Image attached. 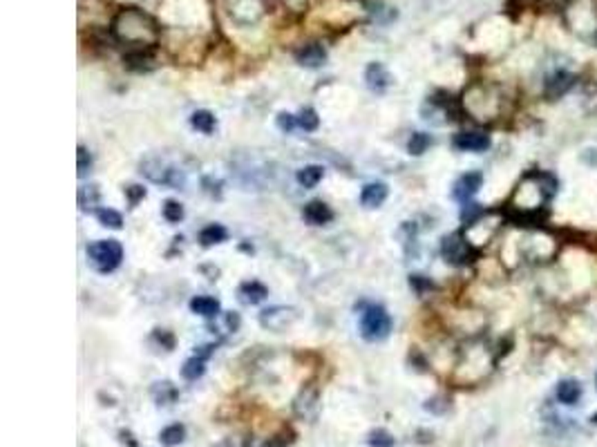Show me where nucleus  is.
<instances>
[{
    "label": "nucleus",
    "instance_id": "13",
    "mask_svg": "<svg viewBox=\"0 0 597 447\" xmlns=\"http://www.w3.org/2000/svg\"><path fill=\"white\" fill-rule=\"evenodd\" d=\"M365 81H367V85H369L372 90L383 92L387 85L392 83V76H390V72L385 70L383 63H372V65L367 68V72H365Z\"/></svg>",
    "mask_w": 597,
    "mask_h": 447
},
{
    "label": "nucleus",
    "instance_id": "12",
    "mask_svg": "<svg viewBox=\"0 0 597 447\" xmlns=\"http://www.w3.org/2000/svg\"><path fill=\"white\" fill-rule=\"evenodd\" d=\"M302 217H305V222H309L311 226H322V224H329L331 220H334V211H331L325 202L316 199V202H309L305 206Z\"/></svg>",
    "mask_w": 597,
    "mask_h": 447
},
{
    "label": "nucleus",
    "instance_id": "16",
    "mask_svg": "<svg viewBox=\"0 0 597 447\" xmlns=\"http://www.w3.org/2000/svg\"><path fill=\"white\" fill-rule=\"evenodd\" d=\"M318 412V392L316 389H309V392H302L296 401V414L300 418H314Z\"/></svg>",
    "mask_w": 597,
    "mask_h": 447
},
{
    "label": "nucleus",
    "instance_id": "1",
    "mask_svg": "<svg viewBox=\"0 0 597 447\" xmlns=\"http://www.w3.org/2000/svg\"><path fill=\"white\" fill-rule=\"evenodd\" d=\"M112 30H115L117 41L139 47V50L153 47L159 36L157 23L148 14L139 12V9H123V12H119Z\"/></svg>",
    "mask_w": 597,
    "mask_h": 447
},
{
    "label": "nucleus",
    "instance_id": "22",
    "mask_svg": "<svg viewBox=\"0 0 597 447\" xmlns=\"http://www.w3.org/2000/svg\"><path fill=\"white\" fill-rule=\"evenodd\" d=\"M191 123H193L195 130L204 132V135H211V132L215 130V126H217L215 117H213V114L208 112V110H197V112H193Z\"/></svg>",
    "mask_w": 597,
    "mask_h": 447
},
{
    "label": "nucleus",
    "instance_id": "31",
    "mask_svg": "<svg viewBox=\"0 0 597 447\" xmlns=\"http://www.w3.org/2000/svg\"><path fill=\"white\" fill-rule=\"evenodd\" d=\"M278 128H280L282 132H291L293 128H296V117H291V114L282 112L280 117H278Z\"/></svg>",
    "mask_w": 597,
    "mask_h": 447
},
{
    "label": "nucleus",
    "instance_id": "15",
    "mask_svg": "<svg viewBox=\"0 0 597 447\" xmlns=\"http://www.w3.org/2000/svg\"><path fill=\"white\" fill-rule=\"evenodd\" d=\"M238 296H240V300L244 302V304H260L264 298L269 296V291H267V287H264V284H260V282H244L242 287H240V291H238Z\"/></svg>",
    "mask_w": 597,
    "mask_h": 447
},
{
    "label": "nucleus",
    "instance_id": "17",
    "mask_svg": "<svg viewBox=\"0 0 597 447\" xmlns=\"http://www.w3.org/2000/svg\"><path fill=\"white\" fill-rule=\"evenodd\" d=\"M191 311L202 318H217L220 316V302L208 296H197L191 300Z\"/></svg>",
    "mask_w": 597,
    "mask_h": 447
},
{
    "label": "nucleus",
    "instance_id": "38",
    "mask_svg": "<svg viewBox=\"0 0 597 447\" xmlns=\"http://www.w3.org/2000/svg\"><path fill=\"white\" fill-rule=\"evenodd\" d=\"M595 383H597V374H595Z\"/></svg>",
    "mask_w": 597,
    "mask_h": 447
},
{
    "label": "nucleus",
    "instance_id": "6",
    "mask_svg": "<svg viewBox=\"0 0 597 447\" xmlns=\"http://www.w3.org/2000/svg\"><path fill=\"white\" fill-rule=\"evenodd\" d=\"M296 320H298V311L293 307H271L260 313V325L269 331H276V334L289 329Z\"/></svg>",
    "mask_w": 597,
    "mask_h": 447
},
{
    "label": "nucleus",
    "instance_id": "29",
    "mask_svg": "<svg viewBox=\"0 0 597 447\" xmlns=\"http://www.w3.org/2000/svg\"><path fill=\"white\" fill-rule=\"evenodd\" d=\"M318 123H320V119H318L316 110L307 108V110H302V112H300V117H298V126H300L302 130L314 132V130L318 128Z\"/></svg>",
    "mask_w": 597,
    "mask_h": 447
},
{
    "label": "nucleus",
    "instance_id": "10",
    "mask_svg": "<svg viewBox=\"0 0 597 447\" xmlns=\"http://www.w3.org/2000/svg\"><path fill=\"white\" fill-rule=\"evenodd\" d=\"M582 385H580V380H575V378H564V380H559L557 383V389H555V396H557V401L562 403V405H577V401H580L582 398Z\"/></svg>",
    "mask_w": 597,
    "mask_h": 447
},
{
    "label": "nucleus",
    "instance_id": "35",
    "mask_svg": "<svg viewBox=\"0 0 597 447\" xmlns=\"http://www.w3.org/2000/svg\"><path fill=\"white\" fill-rule=\"evenodd\" d=\"M264 447H287V443H284V441L280 439V436H276V439H271V441H269L267 445H264Z\"/></svg>",
    "mask_w": 597,
    "mask_h": 447
},
{
    "label": "nucleus",
    "instance_id": "7",
    "mask_svg": "<svg viewBox=\"0 0 597 447\" xmlns=\"http://www.w3.org/2000/svg\"><path fill=\"white\" fill-rule=\"evenodd\" d=\"M481 184H483V175L477 173V170H472V173L461 175V177L457 179V184H454V188H452V197L457 199V202L468 204L470 199L479 193Z\"/></svg>",
    "mask_w": 597,
    "mask_h": 447
},
{
    "label": "nucleus",
    "instance_id": "18",
    "mask_svg": "<svg viewBox=\"0 0 597 447\" xmlns=\"http://www.w3.org/2000/svg\"><path fill=\"white\" fill-rule=\"evenodd\" d=\"M184 439H186V427H184V425H179V423L164 427V430H161V434H159L161 445H166V447H177V445H182Z\"/></svg>",
    "mask_w": 597,
    "mask_h": 447
},
{
    "label": "nucleus",
    "instance_id": "32",
    "mask_svg": "<svg viewBox=\"0 0 597 447\" xmlns=\"http://www.w3.org/2000/svg\"><path fill=\"white\" fill-rule=\"evenodd\" d=\"M410 287H414L416 293H423L425 289H432V282L425 280L423 275H412V278H410Z\"/></svg>",
    "mask_w": 597,
    "mask_h": 447
},
{
    "label": "nucleus",
    "instance_id": "5",
    "mask_svg": "<svg viewBox=\"0 0 597 447\" xmlns=\"http://www.w3.org/2000/svg\"><path fill=\"white\" fill-rule=\"evenodd\" d=\"M441 253L445 262H450L454 266H461L470 262V255H472V246L466 240V235L461 233H452V235H445L443 242H441Z\"/></svg>",
    "mask_w": 597,
    "mask_h": 447
},
{
    "label": "nucleus",
    "instance_id": "11",
    "mask_svg": "<svg viewBox=\"0 0 597 447\" xmlns=\"http://www.w3.org/2000/svg\"><path fill=\"white\" fill-rule=\"evenodd\" d=\"M296 61L305 68H320L327 61V52L320 43H309L296 52Z\"/></svg>",
    "mask_w": 597,
    "mask_h": 447
},
{
    "label": "nucleus",
    "instance_id": "19",
    "mask_svg": "<svg viewBox=\"0 0 597 447\" xmlns=\"http://www.w3.org/2000/svg\"><path fill=\"white\" fill-rule=\"evenodd\" d=\"M322 177H325V168L322 166H305L302 170H298V184L305 186V188H314L322 182Z\"/></svg>",
    "mask_w": 597,
    "mask_h": 447
},
{
    "label": "nucleus",
    "instance_id": "14",
    "mask_svg": "<svg viewBox=\"0 0 597 447\" xmlns=\"http://www.w3.org/2000/svg\"><path fill=\"white\" fill-rule=\"evenodd\" d=\"M387 199V186L381 182H374V184H367L360 193V204L365 208H378Z\"/></svg>",
    "mask_w": 597,
    "mask_h": 447
},
{
    "label": "nucleus",
    "instance_id": "36",
    "mask_svg": "<svg viewBox=\"0 0 597 447\" xmlns=\"http://www.w3.org/2000/svg\"><path fill=\"white\" fill-rule=\"evenodd\" d=\"M215 447H233V443L231 441H222V443H217Z\"/></svg>",
    "mask_w": 597,
    "mask_h": 447
},
{
    "label": "nucleus",
    "instance_id": "27",
    "mask_svg": "<svg viewBox=\"0 0 597 447\" xmlns=\"http://www.w3.org/2000/svg\"><path fill=\"white\" fill-rule=\"evenodd\" d=\"M97 217H99V222L108 228H121L123 226V217L117 211H112V208H101V211H97Z\"/></svg>",
    "mask_w": 597,
    "mask_h": 447
},
{
    "label": "nucleus",
    "instance_id": "26",
    "mask_svg": "<svg viewBox=\"0 0 597 447\" xmlns=\"http://www.w3.org/2000/svg\"><path fill=\"white\" fill-rule=\"evenodd\" d=\"M161 213H164L166 222L177 224L184 217V208H182V204H179V202H175V199H168V202L164 204V208H161Z\"/></svg>",
    "mask_w": 597,
    "mask_h": 447
},
{
    "label": "nucleus",
    "instance_id": "8",
    "mask_svg": "<svg viewBox=\"0 0 597 447\" xmlns=\"http://www.w3.org/2000/svg\"><path fill=\"white\" fill-rule=\"evenodd\" d=\"M575 85V76L571 74V72H566V70H557V72H553L551 76H546V81H544V94L548 99H559V97H564V94L571 90Z\"/></svg>",
    "mask_w": 597,
    "mask_h": 447
},
{
    "label": "nucleus",
    "instance_id": "37",
    "mask_svg": "<svg viewBox=\"0 0 597 447\" xmlns=\"http://www.w3.org/2000/svg\"><path fill=\"white\" fill-rule=\"evenodd\" d=\"M591 423H595V425H597V412H595V414L591 416Z\"/></svg>",
    "mask_w": 597,
    "mask_h": 447
},
{
    "label": "nucleus",
    "instance_id": "25",
    "mask_svg": "<svg viewBox=\"0 0 597 447\" xmlns=\"http://www.w3.org/2000/svg\"><path fill=\"white\" fill-rule=\"evenodd\" d=\"M430 146H432V137L430 135H425V132H414L407 150H410L412 155H423V152L428 150Z\"/></svg>",
    "mask_w": 597,
    "mask_h": 447
},
{
    "label": "nucleus",
    "instance_id": "24",
    "mask_svg": "<svg viewBox=\"0 0 597 447\" xmlns=\"http://www.w3.org/2000/svg\"><path fill=\"white\" fill-rule=\"evenodd\" d=\"M99 190L97 186H81L79 188V206L83 208V211H88V208L97 206L99 204Z\"/></svg>",
    "mask_w": 597,
    "mask_h": 447
},
{
    "label": "nucleus",
    "instance_id": "9",
    "mask_svg": "<svg viewBox=\"0 0 597 447\" xmlns=\"http://www.w3.org/2000/svg\"><path fill=\"white\" fill-rule=\"evenodd\" d=\"M452 146L461 152H483L490 148V137L483 132H459L452 139Z\"/></svg>",
    "mask_w": 597,
    "mask_h": 447
},
{
    "label": "nucleus",
    "instance_id": "23",
    "mask_svg": "<svg viewBox=\"0 0 597 447\" xmlns=\"http://www.w3.org/2000/svg\"><path fill=\"white\" fill-rule=\"evenodd\" d=\"M153 396H155V401H157L159 405H170V403L177 401V389H175L173 383L164 380V383H155Z\"/></svg>",
    "mask_w": 597,
    "mask_h": 447
},
{
    "label": "nucleus",
    "instance_id": "30",
    "mask_svg": "<svg viewBox=\"0 0 597 447\" xmlns=\"http://www.w3.org/2000/svg\"><path fill=\"white\" fill-rule=\"evenodd\" d=\"M90 168H92V157H90V152L81 146L79 148V177H83Z\"/></svg>",
    "mask_w": 597,
    "mask_h": 447
},
{
    "label": "nucleus",
    "instance_id": "21",
    "mask_svg": "<svg viewBox=\"0 0 597 447\" xmlns=\"http://www.w3.org/2000/svg\"><path fill=\"white\" fill-rule=\"evenodd\" d=\"M226 240V228L220 226V224H211L202 228V233H199V242H202V246H213V244H222Z\"/></svg>",
    "mask_w": 597,
    "mask_h": 447
},
{
    "label": "nucleus",
    "instance_id": "2",
    "mask_svg": "<svg viewBox=\"0 0 597 447\" xmlns=\"http://www.w3.org/2000/svg\"><path fill=\"white\" fill-rule=\"evenodd\" d=\"M123 260V249L117 240H99L88 246V262L94 271L112 273Z\"/></svg>",
    "mask_w": 597,
    "mask_h": 447
},
{
    "label": "nucleus",
    "instance_id": "33",
    "mask_svg": "<svg viewBox=\"0 0 597 447\" xmlns=\"http://www.w3.org/2000/svg\"><path fill=\"white\" fill-rule=\"evenodd\" d=\"M126 193H128V197H130V204H137L139 199L146 197V190L141 188V186H130V188H126Z\"/></svg>",
    "mask_w": 597,
    "mask_h": 447
},
{
    "label": "nucleus",
    "instance_id": "20",
    "mask_svg": "<svg viewBox=\"0 0 597 447\" xmlns=\"http://www.w3.org/2000/svg\"><path fill=\"white\" fill-rule=\"evenodd\" d=\"M204 372H206V358L197 356V354H195L193 358H188L186 363H184V367H182V376H184L186 380H197V378H202Z\"/></svg>",
    "mask_w": 597,
    "mask_h": 447
},
{
    "label": "nucleus",
    "instance_id": "28",
    "mask_svg": "<svg viewBox=\"0 0 597 447\" xmlns=\"http://www.w3.org/2000/svg\"><path fill=\"white\" fill-rule=\"evenodd\" d=\"M367 443L372 445V447H394V445H396L394 436L387 432V430H374L372 434H369Z\"/></svg>",
    "mask_w": 597,
    "mask_h": 447
},
{
    "label": "nucleus",
    "instance_id": "4",
    "mask_svg": "<svg viewBox=\"0 0 597 447\" xmlns=\"http://www.w3.org/2000/svg\"><path fill=\"white\" fill-rule=\"evenodd\" d=\"M141 173H144L150 182L161 184V186H173V188L184 186V173L177 170L175 166H170L166 159H159V157L144 159L141 161Z\"/></svg>",
    "mask_w": 597,
    "mask_h": 447
},
{
    "label": "nucleus",
    "instance_id": "34",
    "mask_svg": "<svg viewBox=\"0 0 597 447\" xmlns=\"http://www.w3.org/2000/svg\"><path fill=\"white\" fill-rule=\"evenodd\" d=\"M542 3H544L546 7H553V9H562V7H566L568 3H571V0H542Z\"/></svg>",
    "mask_w": 597,
    "mask_h": 447
},
{
    "label": "nucleus",
    "instance_id": "3",
    "mask_svg": "<svg viewBox=\"0 0 597 447\" xmlns=\"http://www.w3.org/2000/svg\"><path fill=\"white\" fill-rule=\"evenodd\" d=\"M392 331V318L383 307L378 304H372L363 311L360 316V336L369 342H378V340H385L390 336Z\"/></svg>",
    "mask_w": 597,
    "mask_h": 447
}]
</instances>
